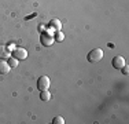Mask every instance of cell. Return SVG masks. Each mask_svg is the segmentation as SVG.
Here are the masks:
<instances>
[{"label":"cell","instance_id":"obj_1","mask_svg":"<svg viewBox=\"0 0 129 124\" xmlns=\"http://www.w3.org/2000/svg\"><path fill=\"white\" fill-rule=\"evenodd\" d=\"M87 59L91 64H96V62L102 61L103 59V50L102 48H93L88 52L87 55Z\"/></svg>","mask_w":129,"mask_h":124},{"label":"cell","instance_id":"obj_2","mask_svg":"<svg viewBox=\"0 0 129 124\" xmlns=\"http://www.w3.org/2000/svg\"><path fill=\"white\" fill-rule=\"evenodd\" d=\"M50 84H51L50 77H47V76H41V77H39V80H37V88L40 90V91L48 90V88H50Z\"/></svg>","mask_w":129,"mask_h":124},{"label":"cell","instance_id":"obj_3","mask_svg":"<svg viewBox=\"0 0 129 124\" xmlns=\"http://www.w3.org/2000/svg\"><path fill=\"white\" fill-rule=\"evenodd\" d=\"M40 42H41L43 46H45V47H50V46L54 44V36L51 35V33H41V36H40Z\"/></svg>","mask_w":129,"mask_h":124},{"label":"cell","instance_id":"obj_4","mask_svg":"<svg viewBox=\"0 0 129 124\" xmlns=\"http://www.w3.org/2000/svg\"><path fill=\"white\" fill-rule=\"evenodd\" d=\"M111 65H113V68H114V69L121 70V68L125 65L124 57H121V55H115V57L113 58V61H111Z\"/></svg>","mask_w":129,"mask_h":124},{"label":"cell","instance_id":"obj_5","mask_svg":"<svg viewBox=\"0 0 129 124\" xmlns=\"http://www.w3.org/2000/svg\"><path fill=\"white\" fill-rule=\"evenodd\" d=\"M13 57L17 58L18 61L19 59H26L27 58V51L25 48H15L13 51Z\"/></svg>","mask_w":129,"mask_h":124},{"label":"cell","instance_id":"obj_6","mask_svg":"<svg viewBox=\"0 0 129 124\" xmlns=\"http://www.w3.org/2000/svg\"><path fill=\"white\" fill-rule=\"evenodd\" d=\"M10 69H11V66L8 65L7 61H4V59L0 61V74H7L10 72Z\"/></svg>","mask_w":129,"mask_h":124},{"label":"cell","instance_id":"obj_7","mask_svg":"<svg viewBox=\"0 0 129 124\" xmlns=\"http://www.w3.org/2000/svg\"><path fill=\"white\" fill-rule=\"evenodd\" d=\"M50 28L54 30H60L62 29V22H60L59 19H52L50 22Z\"/></svg>","mask_w":129,"mask_h":124},{"label":"cell","instance_id":"obj_8","mask_svg":"<svg viewBox=\"0 0 129 124\" xmlns=\"http://www.w3.org/2000/svg\"><path fill=\"white\" fill-rule=\"evenodd\" d=\"M40 99H41V101H44V102L50 101V99H51V94L48 92V90H44V91L40 92Z\"/></svg>","mask_w":129,"mask_h":124},{"label":"cell","instance_id":"obj_9","mask_svg":"<svg viewBox=\"0 0 129 124\" xmlns=\"http://www.w3.org/2000/svg\"><path fill=\"white\" fill-rule=\"evenodd\" d=\"M8 57H11V55H10V52L7 51V48H6L4 46H0V58L4 59V58H8Z\"/></svg>","mask_w":129,"mask_h":124},{"label":"cell","instance_id":"obj_10","mask_svg":"<svg viewBox=\"0 0 129 124\" xmlns=\"http://www.w3.org/2000/svg\"><path fill=\"white\" fill-rule=\"evenodd\" d=\"M52 36H54L55 42H62V40L64 39V35L60 32V30H56V33H55V35H52Z\"/></svg>","mask_w":129,"mask_h":124},{"label":"cell","instance_id":"obj_11","mask_svg":"<svg viewBox=\"0 0 129 124\" xmlns=\"http://www.w3.org/2000/svg\"><path fill=\"white\" fill-rule=\"evenodd\" d=\"M8 65H10L11 68H15L18 65V59H17V58H14V57H10V59H8Z\"/></svg>","mask_w":129,"mask_h":124},{"label":"cell","instance_id":"obj_12","mask_svg":"<svg viewBox=\"0 0 129 124\" xmlns=\"http://www.w3.org/2000/svg\"><path fill=\"white\" fill-rule=\"evenodd\" d=\"M52 123H54V124H64V120H63V117H60V116H56V117H54V120H52Z\"/></svg>","mask_w":129,"mask_h":124},{"label":"cell","instance_id":"obj_13","mask_svg":"<svg viewBox=\"0 0 129 124\" xmlns=\"http://www.w3.org/2000/svg\"><path fill=\"white\" fill-rule=\"evenodd\" d=\"M6 48H7L8 52H11V51H14V50H15V44H14V43H8V44L6 46Z\"/></svg>","mask_w":129,"mask_h":124},{"label":"cell","instance_id":"obj_14","mask_svg":"<svg viewBox=\"0 0 129 124\" xmlns=\"http://www.w3.org/2000/svg\"><path fill=\"white\" fill-rule=\"evenodd\" d=\"M121 69H122V73H124V74H128L129 69H128V66H126V65H124V66H122Z\"/></svg>","mask_w":129,"mask_h":124},{"label":"cell","instance_id":"obj_15","mask_svg":"<svg viewBox=\"0 0 129 124\" xmlns=\"http://www.w3.org/2000/svg\"><path fill=\"white\" fill-rule=\"evenodd\" d=\"M43 29H45V26H44V25H40V26H39V30H43Z\"/></svg>","mask_w":129,"mask_h":124},{"label":"cell","instance_id":"obj_16","mask_svg":"<svg viewBox=\"0 0 129 124\" xmlns=\"http://www.w3.org/2000/svg\"><path fill=\"white\" fill-rule=\"evenodd\" d=\"M33 17H36V12H35V14H32V15H29V17H26V19H29V18H33Z\"/></svg>","mask_w":129,"mask_h":124}]
</instances>
